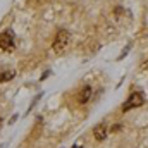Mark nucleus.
Returning <instances> with one entry per match:
<instances>
[{
	"label": "nucleus",
	"instance_id": "1",
	"mask_svg": "<svg viewBox=\"0 0 148 148\" xmlns=\"http://www.w3.org/2000/svg\"><path fill=\"white\" fill-rule=\"evenodd\" d=\"M69 41H71V35H69L66 29H60V31L55 35V40H53V43H52V50H53L57 55H60V53H64V52L67 50Z\"/></svg>",
	"mask_w": 148,
	"mask_h": 148
},
{
	"label": "nucleus",
	"instance_id": "2",
	"mask_svg": "<svg viewBox=\"0 0 148 148\" xmlns=\"http://www.w3.org/2000/svg\"><path fill=\"white\" fill-rule=\"evenodd\" d=\"M145 103V97L140 93V91H133L129 95V98L126 100V103L122 105V112H127L131 109H136V107H141Z\"/></svg>",
	"mask_w": 148,
	"mask_h": 148
},
{
	"label": "nucleus",
	"instance_id": "3",
	"mask_svg": "<svg viewBox=\"0 0 148 148\" xmlns=\"http://www.w3.org/2000/svg\"><path fill=\"white\" fill-rule=\"evenodd\" d=\"M0 48L3 52H12L14 50V33H12V29L0 31Z\"/></svg>",
	"mask_w": 148,
	"mask_h": 148
},
{
	"label": "nucleus",
	"instance_id": "4",
	"mask_svg": "<svg viewBox=\"0 0 148 148\" xmlns=\"http://www.w3.org/2000/svg\"><path fill=\"white\" fill-rule=\"evenodd\" d=\"M91 95H93L91 86H83V88H81V91H79V95H77V102H79L81 105H84V103H88V102H90Z\"/></svg>",
	"mask_w": 148,
	"mask_h": 148
},
{
	"label": "nucleus",
	"instance_id": "5",
	"mask_svg": "<svg viewBox=\"0 0 148 148\" xmlns=\"http://www.w3.org/2000/svg\"><path fill=\"white\" fill-rule=\"evenodd\" d=\"M109 131H110V129H109V127H107V126H105V124L102 122V124H98V126H97V127L93 129V134H95V138H97L98 141H103V140L107 138Z\"/></svg>",
	"mask_w": 148,
	"mask_h": 148
},
{
	"label": "nucleus",
	"instance_id": "6",
	"mask_svg": "<svg viewBox=\"0 0 148 148\" xmlns=\"http://www.w3.org/2000/svg\"><path fill=\"white\" fill-rule=\"evenodd\" d=\"M16 76V71H3L0 73V81H10Z\"/></svg>",
	"mask_w": 148,
	"mask_h": 148
},
{
	"label": "nucleus",
	"instance_id": "7",
	"mask_svg": "<svg viewBox=\"0 0 148 148\" xmlns=\"http://www.w3.org/2000/svg\"><path fill=\"white\" fill-rule=\"evenodd\" d=\"M119 129H121V124H115V126L110 127V131H119Z\"/></svg>",
	"mask_w": 148,
	"mask_h": 148
},
{
	"label": "nucleus",
	"instance_id": "8",
	"mask_svg": "<svg viewBox=\"0 0 148 148\" xmlns=\"http://www.w3.org/2000/svg\"><path fill=\"white\" fill-rule=\"evenodd\" d=\"M143 67H145V69H148V60L145 62V66H143Z\"/></svg>",
	"mask_w": 148,
	"mask_h": 148
},
{
	"label": "nucleus",
	"instance_id": "9",
	"mask_svg": "<svg viewBox=\"0 0 148 148\" xmlns=\"http://www.w3.org/2000/svg\"><path fill=\"white\" fill-rule=\"evenodd\" d=\"M2 122H3V121H2V117H0V129H2Z\"/></svg>",
	"mask_w": 148,
	"mask_h": 148
},
{
	"label": "nucleus",
	"instance_id": "10",
	"mask_svg": "<svg viewBox=\"0 0 148 148\" xmlns=\"http://www.w3.org/2000/svg\"><path fill=\"white\" fill-rule=\"evenodd\" d=\"M73 148H81V147H77V145H76V147H73Z\"/></svg>",
	"mask_w": 148,
	"mask_h": 148
},
{
	"label": "nucleus",
	"instance_id": "11",
	"mask_svg": "<svg viewBox=\"0 0 148 148\" xmlns=\"http://www.w3.org/2000/svg\"><path fill=\"white\" fill-rule=\"evenodd\" d=\"M2 148H3V147H2Z\"/></svg>",
	"mask_w": 148,
	"mask_h": 148
}]
</instances>
